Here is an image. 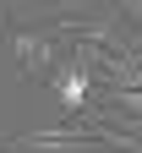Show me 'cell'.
<instances>
[{"label": "cell", "mask_w": 142, "mask_h": 153, "mask_svg": "<svg viewBox=\"0 0 142 153\" xmlns=\"http://www.w3.org/2000/svg\"><path fill=\"white\" fill-rule=\"evenodd\" d=\"M44 82H49V99H55L60 115H71V120L98 115V120H104V76H98V66L88 60V55L66 49V60H60Z\"/></svg>", "instance_id": "cell-1"}, {"label": "cell", "mask_w": 142, "mask_h": 153, "mask_svg": "<svg viewBox=\"0 0 142 153\" xmlns=\"http://www.w3.org/2000/svg\"><path fill=\"white\" fill-rule=\"evenodd\" d=\"M11 60L28 76H49L60 60H66V38H60L49 22H16L11 27Z\"/></svg>", "instance_id": "cell-2"}]
</instances>
